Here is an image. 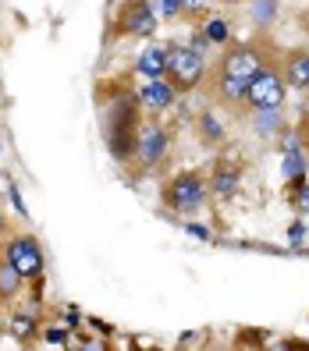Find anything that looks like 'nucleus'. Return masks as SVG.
<instances>
[{
	"label": "nucleus",
	"mask_w": 309,
	"mask_h": 351,
	"mask_svg": "<svg viewBox=\"0 0 309 351\" xmlns=\"http://www.w3.org/2000/svg\"><path fill=\"white\" fill-rule=\"evenodd\" d=\"M0 231H4V217H0Z\"/></svg>",
	"instance_id": "obj_29"
},
{
	"label": "nucleus",
	"mask_w": 309,
	"mask_h": 351,
	"mask_svg": "<svg viewBox=\"0 0 309 351\" xmlns=\"http://www.w3.org/2000/svg\"><path fill=\"white\" fill-rule=\"evenodd\" d=\"M171 57H168V78L174 82L178 93H189V89H199L203 78H206V57L192 47H168Z\"/></svg>",
	"instance_id": "obj_4"
},
{
	"label": "nucleus",
	"mask_w": 309,
	"mask_h": 351,
	"mask_svg": "<svg viewBox=\"0 0 309 351\" xmlns=\"http://www.w3.org/2000/svg\"><path fill=\"white\" fill-rule=\"evenodd\" d=\"M181 8H185V0H157V11H160L163 18H174V14H181Z\"/></svg>",
	"instance_id": "obj_21"
},
{
	"label": "nucleus",
	"mask_w": 309,
	"mask_h": 351,
	"mask_svg": "<svg viewBox=\"0 0 309 351\" xmlns=\"http://www.w3.org/2000/svg\"><path fill=\"white\" fill-rule=\"evenodd\" d=\"M238 192V167H228V163H220L214 171V181H210V195L217 199H231Z\"/></svg>",
	"instance_id": "obj_11"
},
{
	"label": "nucleus",
	"mask_w": 309,
	"mask_h": 351,
	"mask_svg": "<svg viewBox=\"0 0 309 351\" xmlns=\"http://www.w3.org/2000/svg\"><path fill=\"white\" fill-rule=\"evenodd\" d=\"M288 238H292V241L299 245V241L306 238V223H292V231H288Z\"/></svg>",
	"instance_id": "obj_24"
},
{
	"label": "nucleus",
	"mask_w": 309,
	"mask_h": 351,
	"mask_svg": "<svg viewBox=\"0 0 309 351\" xmlns=\"http://www.w3.org/2000/svg\"><path fill=\"white\" fill-rule=\"evenodd\" d=\"M199 135H203V142H210V146H214V142H224V125L210 110L199 114Z\"/></svg>",
	"instance_id": "obj_16"
},
{
	"label": "nucleus",
	"mask_w": 309,
	"mask_h": 351,
	"mask_svg": "<svg viewBox=\"0 0 309 351\" xmlns=\"http://www.w3.org/2000/svg\"><path fill=\"white\" fill-rule=\"evenodd\" d=\"M203 4H206V0H185L181 11H192V14H196V11H203Z\"/></svg>",
	"instance_id": "obj_25"
},
{
	"label": "nucleus",
	"mask_w": 309,
	"mask_h": 351,
	"mask_svg": "<svg viewBox=\"0 0 309 351\" xmlns=\"http://www.w3.org/2000/svg\"><path fill=\"white\" fill-rule=\"evenodd\" d=\"M11 337L14 341H32L36 337V313H14L11 316Z\"/></svg>",
	"instance_id": "obj_14"
},
{
	"label": "nucleus",
	"mask_w": 309,
	"mask_h": 351,
	"mask_svg": "<svg viewBox=\"0 0 309 351\" xmlns=\"http://www.w3.org/2000/svg\"><path fill=\"white\" fill-rule=\"evenodd\" d=\"M284 82L292 89H309V53H292V57H288Z\"/></svg>",
	"instance_id": "obj_13"
},
{
	"label": "nucleus",
	"mask_w": 309,
	"mask_h": 351,
	"mask_svg": "<svg viewBox=\"0 0 309 351\" xmlns=\"http://www.w3.org/2000/svg\"><path fill=\"white\" fill-rule=\"evenodd\" d=\"M139 138V96L114 93L111 103L103 107V142L117 160H128L135 153Z\"/></svg>",
	"instance_id": "obj_1"
},
{
	"label": "nucleus",
	"mask_w": 309,
	"mask_h": 351,
	"mask_svg": "<svg viewBox=\"0 0 309 351\" xmlns=\"http://www.w3.org/2000/svg\"><path fill=\"white\" fill-rule=\"evenodd\" d=\"M65 319H68L71 326H78V313H75V308H68V313H65Z\"/></svg>",
	"instance_id": "obj_26"
},
{
	"label": "nucleus",
	"mask_w": 309,
	"mask_h": 351,
	"mask_svg": "<svg viewBox=\"0 0 309 351\" xmlns=\"http://www.w3.org/2000/svg\"><path fill=\"white\" fill-rule=\"evenodd\" d=\"M253 128L260 138H277L284 132V117H281V107L277 110H256L253 114Z\"/></svg>",
	"instance_id": "obj_12"
},
{
	"label": "nucleus",
	"mask_w": 309,
	"mask_h": 351,
	"mask_svg": "<svg viewBox=\"0 0 309 351\" xmlns=\"http://www.w3.org/2000/svg\"><path fill=\"white\" fill-rule=\"evenodd\" d=\"M292 206H295L299 213H309V184H306V181H302L299 189H295V195H292Z\"/></svg>",
	"instance_id": "obj_19"
},
{
	"label": "nucleus",
	"mask_w": 309,
	"mask_h": 351,
	"mask_svg": "<svg viewBox=\"0 0 309 351\" xmlns=\"http://www.w3.org/2000/svg\"><path fill=\"white\" fill-rule=\"evenodd\" d=\"M168 149H171V138H168V132H163L160 125H139V138H135V156H139V163L142 167H160L163 163V156H168Z\"/></svg>",
	"instance_id": "obj_7"
},
{
	"label": "nucleus",
	"mask_w": 309,
	"mask_h": 351,
	"mask_svg": "<svg viewBox=\"0 0 309 351\" xmlns=\"http://www.w3.org/2000/svg\"><path fill=\"white\" fill-rule=\"evenodd\" d=\"M174 99H178V89H174V82L168 75H163V78H146V86L139 89V103L146 110H153V114L171 110Z\"/></svg>",
	"instance_id": "obj_9"
},
{
	"label": "nucleus",
	"mask_w": 309,
	"mask_h": 351,
	"mask_svg": "<svg viewBox=\"0 0 309 351\" xmlns=\"http://www.w3.org/2000/svg\"><path fill=\"white\" fill-rule=\"evenodd\" d=\"M302 142H306V146H309V128H306V135H302Z\"/></svg>",
	"instance_id": "obj_27"
},
{
	"label": "nucleus",
	"mask_w": 309,
	"mask_h": 351,
	"mask_svg": "<svg viewBox=\"0 0 309 351\" xmlns=\"http://www.w3.org/2000/svg\"><path fill=\"white\" fill-rule=\"evenodd\" d=\"M284 96H288V82H281L277 71L263 68V71L249 82L245 103H249L253 110H277V107H284Z\"/></svg>",
	"instance_id": "obj_5"
},
{
	"label": "nucleus",
	"mask_w": 309,
	"mask_h": 351,
	"mask_svg": "<svg viewBox=\"0 0 309 351\" xmlns=\"http://www.w3.org/2000/svg\"><path fill=\"white\" fill-rule=\"evenodd\" d=\"M117 25H121V32H128V36L150 39V36L157 32V14H153V8H150V0H132V4L121 11Z\"/></svg>",
	"instance_id": "obj_8"
},
{
	"label": "nucleus",
	"mask_w": 309,
	"mask_h": 351,
	"mask_svg": "<svg viewBox=\"0 0 309 351\" xmlns=\"http://www.w3.org/2000/svg\"><path fill=\"white\" fill-rule=\"evenodd\" d=\"M306 114H309V107H306Z\"/></svg>",
	"instance_id": "obj_31"
},
{
	"label": "nucleus",
	"mask_w": 309,
	"mask_h": 351,
	"mask_svg": "<svg viewBox=\"0 0 309 351\" xmlns=\"http://www.w3.org/2000/svg\"><path fill=\"white\" fill-rule=\"evenodd\" d=\"M185 234H192V238H199V241H210V231H206L203 223H185Z\"/></svg>",
	"instance_id": "obj_23"
},
{
	"label": "nucleus",
	"mask_w": 309,
	"mask_h": 351,
	"mask_svg": "<svg viewBox=\"0 0 309 351\" xmlns=\"http://www.w3.org/2000/svg\"><path fill=\"white\" fill-rule=\"evenodd\" d=\"M263 53L256 47H238L228 53V60H224V68H220V78H217V93L224 99H245V93H249V82L263 71Z\"/></svg>",
	"instance_id": "obj_2"
},
{
	"label": "nucleus",
	"mask_w": 309,
	"mask_h": 351,
	"mask_svg": "<svg viewBox=\"0 0 309 351\" xmlns=\"http://www.w3.org/2000/svg\"><path fill=\"white\" fill-rule=\"evenodd\" d=\"M203 32H206V39H210L214 47H224L231 39V22L228 18H210V22L203 25Z\"/></svg>",
	"instance_id": "obj_15"
},
{
	"label": "nucleus",
	"mask_w": 309,
	"mask_h": 351,
	"mask_svg": "<svg viewBox=\"0 0 309 351\" xmlns=\"http://www.w3.org/2000/svg\"><path fill=\"white\" fill-rule=\"evenodd\" d=\"M18 287H22V274H18L14 266L4 259V263H0V295L11 298V295H18Z\"/></svg>",
	"instance_id": "obj_17"
},
{
	"label": "nucleus",
	"mask_w": 309,
	"mask_h": 351,
	"mask_svg": "<svg viewBox=\"0 0 309 351\" xmlns=\"http://www.w3.org/2000/svg\"><path fill=\"white\" fill-rule=\"evenodd\" d=\"M206 195H210V184H206L196 171H181L174 174L168 184H163V206L181 217H192L206 206Z\"/></svg>",
	"instance_id": "obj_3"
},
{
	"label": "nucleus",
	"mask_w": 309,
	"mask_h": 351,
	"mask_svg": "<svg viewBox=\"0 0 309 351\" xmlns=\"http://www.w3.org/2000/svg\"><path fill=\"white\" fill-rule=\"evenodd\" d=\"M189 47H192V50H199V53L206 57V50H210L214 43H210V39H206V32L199 29V32H192V39H189Z\"/></svg>",
	"instance_id": "obj_22"
},
{
	"label": "nucleus",
	"mask_w": 309,
	"mask_h": 351,
	"mask_svg": "<svg viewBox=\"0 0 309 351\" xmlns=\"http://www.w3.org/2000/svg\"><path fill=\"white\" fill-rule=\"evenodd\" d=\"M43 341H47L50 348H65V344H68V330H60V326H50L47 334H43Z\"/></svg>",
	"instance_id": "obj_20"
},
{
	"label": "nucleus",
	"mask_w": 309,
	"mask_h": 351,
	"mask_svg": "<svg viewBox=\"0 0 309 351\" xmlns=\"http://www.w3.org/2000/svg\"><path fill=\"white\" fill-rule=\"evenodd\" d=\"M0 149H4V142H0Z\"/></svg>",
	"instance_id": "obj_30"
},
{
	"label": "nucleus",
	"mask_w": 309,
	"mask_h": 351,
	"mask_svg": "<svg viewBox=\"0 0 309 351\" xmlns=\"http://www.w3.org/2000/svg\"><path fill=\"white\" fill-rule=\"evenodd\" d=\"M4 259L14 266L18 274H22V280H36L43 277V249H39L36 238H11L4 245Z\"/></svg>",
	"instance_id": "obj_6"
},
{
	"label": "nucleus",
	"mask_w": 309,
	"mask_h": 351,
	"mask_svg": "<svg viewBox=\"0 0 309 351\" xmlns=\"http://www.w3.org/2000/svg\"><path fill=\"white\" fill-rule=\"evenodd\" d=\"M220 4H238V0H220Z\"/></svg>",
	"instance_id": "obj_28"
},
{
	"label": "nucleus",
	"mask_w": 309,
	"mask_h": 351,
	"mask_svg": "<svg viewBox=\"0 0 309 351\" xmlns=\"http://www.w3.org/2000/svg\"><path fill=\"white\" fill-rule=\"evenodd\" d=\"M168 57H171L168 47H146L139 53V60H135V71L142 78H163L168 75Z\"/></svg>",
	"instance_id": "obj_10"
},
{
	"label": "nucleus",
	"mask_w": 309,
	"mask_h": 351,
	"mask_svg": "<svg viewBox=\"0 0 309 351\" xmlns=\"http://www.w3.org/2000/svg\"><path fill=\"white\" fill-rule=\"evenodd\" d=\"M277 18V0H253V22L256 25H271Z\"/></svg>",
	"instance_id": "obj_18"
}]
</instances>
